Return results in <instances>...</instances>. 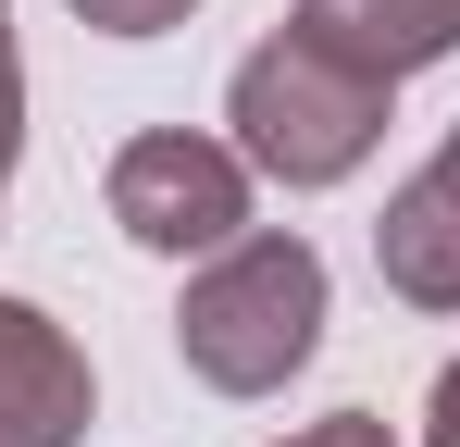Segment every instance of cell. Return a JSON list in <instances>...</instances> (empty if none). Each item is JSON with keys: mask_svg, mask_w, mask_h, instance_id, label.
<instances>
[{"mask_svg": "<svg viewBox=\"0 0 460 447\" xmlns=\"http://www.w3.org/2000/svg\"><path fill=\"white\" fill-rule=\"evenodd\" d=\"M174 348L212 398H274L287 372L323 348V249L311 236H236L187 274Z\"/></svg>", "mask_w": 460, "mask_h": 447, "instance_id": "6da1fadb", "label": "cell"}, {"mask_svg": "<svg viewBox=\"0 0 460 447\" xmlns=\"http://www.w3.org/2000/svg\"><path fill=\"white\" fill-rule=\"evenodd\" d=\"M385 74H361L349 50H323L311 25L287 38H261L225 87V125H236V162H261L274 187H336V174H361L385 137Z\"/></svg>", "mask_w": 460, "mask_h": 447, "instance_id": "7a4b0ae2", "label": "cell"}, {"mask_svg": "<svg viewBox=\"0 0 460 447\" xmlns=\"http://www.w3.org/2000/svg\"><path fill=\"white\" fill-rule=\"evenodd\" d=\"M112 224L137 236V249H162V261H212V249H236L249 236V162H236L225 137H187V125H150V137L112 149Z\"/></svg>", "mask_w": 460, "mask_h": 447, "instance_id": "3957f363", "label": "cell"}, {"mask_svg": "<svg viewBox=\"0 0 460 447\" xmlns=\"http://www.w3.org/2000/svg\"><path fill=\"white\" fill-rule=\"evenodd\" d=\"M87 348L38 311V298H0V447H87Z\"/></svg>", "mask_w": 460, "mask_h": 447, "instance_id": "277c9868", "label": "cell"}, {"mask_svg": "<svg viewBox=\"0 0 460 447\" xmlns=\"http://www.w3.org/2000/svg\"><path fill=\"white\" fill-rule=\"evenodd\" d=\"M374 274L411 311H460V125H448V149L385 199V224H374Z\"/></svg>", "mask_w": 460, "mask_h": 447, "instance_id": "5b68a950", "label": "cell"}, {"mask_svg": "<svg viewBox=\"0 0 460 447\" xmlns=\"http://www.w3.org/2000/svg\"><path fill=\"white\" fill-rule=\"evenodd\" d=\"M299 25L323 50H349L361 74H385V87L460 50V0H299Z\"/></svg>", "mask_w": 460, "mask_h": 447, "instance_id": "8992f818", "label": "cell"}, {"mask_svg": "<svg viewBox=\"0 0 460 447\" xmlns=\"http://www.w3.org/2000/svg\"><path fill=\"white\" fill-rule=\"evenodd\" d=\"M75 13L100 25V38H162V25H187L199 0H75Z\"/></svg>", "mask_w": 460, "mask_h": 447, "instance_id": "52a82bcc", "label": "cell"}, {"mask_svg": "<svg viewBox=\"0 0 460 447\" xmlns=\"http://www.w3.org/2000/svg\"><path fill=\"white\" fill-rule=\"evenodd\" d=\"M13 149H25V63H13V25H0V187H13Z\"/></svg>", "mask_w": 460, "mask_h": 447, "instance_id": "ba28073f", "label": "cell"}, {"mask_svg": "<svg viewBox=\"0 0 460 447\" xmlns=\"http://www.w3.org/2000/svg\"><path fill=\"white\" fill-rule=\"evenodd\" d=\"M287 447H398V435H385L374 410H323V423H299Z\"/></svg>", "mask_w": 460, "mask_h": 447, "instance_id": "9c48e42d", "label": "cell"}, {"mask_svg": "<svg viewBox=\"0 0 460 447\" xmlns=\"http://www.w3.org/2000/svg\"><path fill=\"white\" fill-rule=\"evenodd\" d=\"M423 447H460V361L436 372V398H423Z\"/></svg>", "mask_w": 460, "mask_h": 447, "instance_id": "30bf717a", "label": "cell"}]
</instances>
